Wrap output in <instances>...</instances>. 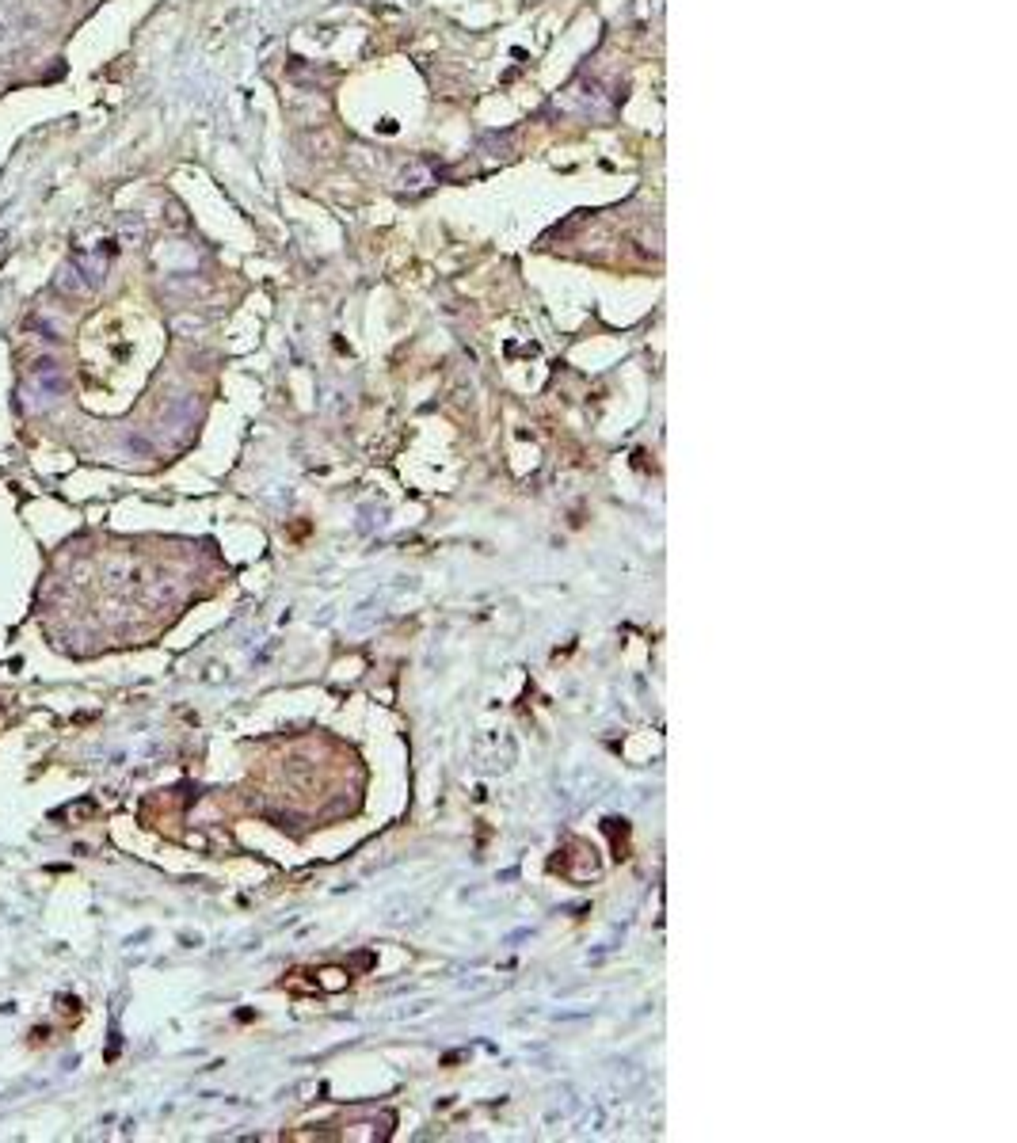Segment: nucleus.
<instances>
[{
  "label": "nucleus",
  "mask_w": 1017,
  "mask_h": 1143,
  "mask_svg": "<svg viewBox=\"0 0 1017 1143\" xmlns=\"http://www.w3.org/2000/svg\"><path fill=\"white\" fill-rule=\"evenodd\" d=\"M5 39H8V24H5V20H0V43H5Z\"/></svg>",
  "instance_id": "obj_1"
}]
</instances>
